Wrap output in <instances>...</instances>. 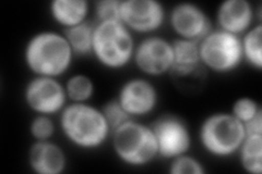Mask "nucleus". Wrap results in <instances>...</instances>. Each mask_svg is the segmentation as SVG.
Returning a JSON list of instances; mask_svg holds the SVG:
<instances>
[{
  "label": "nucleus",
  "instance_id": "nucleus-20",
  "mask_svg": "<svg viewBox=\"0 0 262 174\" xmlns=\"http://www.w3.org/2000/svg\"><path fill=\"white\" fill-rule=\"evenodd\" d=\"M64 88L69 103H90L95 95V83L84 73H75L64 82Z\"/></svg>",
  "mask_w": 262,
  "mask_h": 174
},
{
  "label": "nucleus",
  "instance_id": "nucleus-1",
  "mask_svg": "<svg viewBox=\"0 0 262 174\" xmlns=\"http://www.w3.org/2000/svg\"><path fill=\"white\" fill-rule=\"evenodd\" d=\"M75 58L63 33L54 30L34 33L23 48V61L35 77L59 79L70 70Z\"/></svg>",
  "mask_w": 262,
  "mask_h": 174
},
{
  "label": "nucleus",
  "instance_id": "nucleus-7",
  "mask_svg": "<svg viewBox=\"0 0 262 174\" xmlns=\"http://www.w3.org/2000/svg\"><path fill=\"white\" fill-rule=\"evenodd\" d=\"M150 127L158 143L159 157L171 160L188 154L192 147V134L188 123L177 114L159 115Z\"/></svg>",
  "mask_w": 262,
  "mask_h": 174
},
{
  "label": "nucleus",
  "instance_id": "nucleus-5",
  "mask_svg": "<svg viewBox=\"0 0 262 174\" xmlns=\"http://www.w3.org/2000/svg\"><path fill=\"white\" fill-rule=\"evenodd\" d=\"M247 136L244 124L231 112H214L204 118L198 138L203 151L214 158L233 157Z\"/></svg>",
  "mask_w": 262,
  "mask_h": 174
},
{
  "label": "nucleus",
  "instance_id": "nucleus-3",
  "mask_svg": "<svg viewBox=\"0 0 262 174\" xmlns=\"http://www.w3.org/2000/svg\"><path fill=\"white\" fill-rule=\"evenodd\" d=\"M135 34L121 21L95 22L92 56L103 68L117 71L133 63Z\"/></svg>",
  "mask_w": 262,
  "mask_h": 174
},
{
  "label": "nucleus",
  "instance_id": "nucleus-10",
  "mask_svg": "<svg viewBox=\"0 0 262 174\" xmlns=\"http://www.w3.org/2000/svg\"><path fill=\"white\" fill-rule=\"evenodd\" d=\"M167 14L160 0H121L120 21L134 34L154 35L167 22Z\"/></svg>",
  "mask_w": 262,
  "mask_h": 174
},
{
  "label": "nucleus",
  "instance_id": "nucleus-2",
  "mask_svg": "<svg viewBox=\"0 0 262 174\" xmlns=\"http://www.w3.org/2000/svg\"><path fill=\"white\" fill-rule=\"evenodd\" d=\"M63 137L81 151H96L111 139L113 130L101 108L90 103H69L59 113Z\"/></svg>",
  "mask_w": 262,
  "mask_h": 174
},
{
  "label": "nucleus",
  "instance_id": "nucleus-17",
  "mask_svg": "<svg viewBox=\"0 0 262 174\" xmlns=\"http://www.w3.org/2000/svg\"><path fill=\"white\" fill-rule=\"evenodd\" d=\"M242 169L249 174L262 173V135L252 134L245 137L238 152Z\"/></svg>",
  "mask_w": 262,
  "mask_h": 174
},
{
  "label": "nucleus",
  "instance_id": "nucleus-6",
  "mask_svg": "<svg viewBox=\"0 0 262 174\" xmlns=\"http://www.w3.org/2000/svg\"><path fill=\"white\" fill-rule=\"evenodd\" d=\"M202 67L216 74H229L244 62L242 38L220 29H213L199 41Z\"/></svg>",
  "mask_w": 262,
  "mask_h": 174
},
{
  "label": "nucleus",
  "instance_id": "nucleus-12",
  "mask_svg": "<svg viewBox=\"0 0 262 174\" xmlns=\"http://www.w3.org/2000/svg\"><path fill=\"white\" fill-rule=\"evenodd\" d=\"M167 22L176 37L200 41L213 30L212 20L203 8L194 3L176 4L167 14Z\"/></svg>",
  "mask_w": 262,
  "mask_h": 174
},
{
  "label": "nucleus",
  "instance_id": "nucleus-24",
  "mask_svg": "<svg viewBox=\"0 0 262 174\" xmlns=\"http://www.w3.org/2000/svg\"><path fill=\"white\" fill-rule=\"evenodd\" d=\"M121 0H98L94 3L93 11L96 23L120 21Z\"/></svg>",
  "mask_w": 262,
  "mask_h": 174
},
{
  "label": "nucleus",
  "instance_id": "nucleus-14",
  "mask_svg": "<svg viewBox=\"0 0 262 174\" xmlns=\"http://www.w3.org/2000/svg\"><path fill=\"white\" fill-rule=\"evenodd\" d=\"M27 158L29 168L35 174H62L69 164L64 149L52 139L34 140Z\"/></svg>",
  "mask_w": 262,
  "mask_h": 174
},
{
  "label": "nucleus",
  "instance_id": "nucleus-9",
  "mask_svg": "<svg viewBox=\"0 0 262 174\" xmlns=\"http://www.w3.org/2000/svg\"><path fill=\"white\" fill-rule=\"evenodd\" d=\"M133 63L147 78L169 74L174 64L171 40L155 34L144 36L136 44Z\"/></svg>",
  "mask_w": 262,
  "mask_h": 174
},
{
  "label": "nucleus",
  "instance_id": "nucleus-22",
  "mask_svg": "<svg viewBox=\"0 0 262 174\" xmlns=\"http://www.w3.org/2000/svg\"><path fill=\"white\" fill-rule=\"evenodd\" d=\"M229 112L244 124L252 118H255L258 113L262 112V108L255 98L244 96L236 99Z\"/></svg>",
  "mask_w": 262,
  "mask_h": 174
},
{
  "label": "nucleus",
  "instance_id": "nucleus-11",
  "mask_svg": "<svg viewBox=\"0 0 262 174\" xmlns=\"http://www.w3.org/2000/svg\"><path fill=\"white\" fill-rule=\"evenodd\" d=\"M115 98L131 119H139L147 117L157 110L160 95L154 83L141 77L126 80Z\"/></svg>",
  "mask_w": 262,
  "mask_h": 174
},
{
  "label": "nucleus",
  "instance_id": "nucleus-26",
  "mask_svg": "<svg viewBox=\"0 0 262 174\" xmlns=\"http://www.w3.org/2000/svg\"><path fill=\"white\" fill-rule=\"evenodd\" d=\"M244 128L247 135H262V112L258 113L255 118H252L248 122L244 123Z\"/></svg>",
  "mask_w": 262,
  "mask_h": 174
},
{
  "label": "nucleus",
  "instance_id": "nucleus-4",
  "mask_svg": "<svg viewBox=\"0 0 262 174\" xmlns=\"http://www.w3.org/2000/svg\"><path fill=\"white\" fill-rule=\"evenodd\" d=\"M111 140L116 158L129 167H145L159 157L158 143L150 124L137 119H130L115 129Z\"/></svg>",
  "mask_w": 262,
  "mask_h": 174
},
{
  "label": "nucleus",
  "instance_id": "nucleus-16",
  "mask_svg": "<svg viewBox=\"0 0 262 174\" xmlns=\"http://www.w3.org/2000/svg\"><path fill=\"white\" fill-rule=\"evenodd\" d=\"M48 11L56 24L67 30L89 21L91 4L86 0H52Z\"/></svg>",
  "mask_w": 262,
  "mask_h": 174
},
{
  "label": "nucleus",
  "instance_id": "nucleus-25",
  "mask_svg": "<svg viewBox=\"0 0 262 174\" xmlns=\"http://www.w3.org/2000/svg\"><path fill=\"white\" fill-rule=\"evenodd\" d=\"M101 109L113 131L131 119L116 98L111 99L107 103H105L101 107Z\"/></svg>",
  "mask_w": 262,
  "mask_h": 174
},
{
  "label": "nucleus",
  "instance_id": "nucleus-13",
  "mask_svg": "<svg viewBox=\"0 0 262 174\" xmlns=\"http://www.w3.org/2000/svg\"><path fill=\"white\" fill-rule=\"evenodd\" d=\"M217 29L243 36L255 24L261 23V8L256 9L249 0H224L216 9Z\"/></svg>",
  "mask_w": 262,
  "mask_h": 174
},
{
  "label": "nucleus",
  "instance_id": "nucleus-15",
  "mask_svg": "<svg viewBox=\"0 0 262 174\" xmlns=\"http://www.w3.org/2000/svg\"><path fill=\"white\" fill-rule=\"evenodd\" d=\"M174 53V64L170 76L174 79L190 76L204 68L200 62L199 41L178 38L171 40Z\"/></svg>",
  "mask_w": 262,
  "mask_h": 174
},
{
  "label": "nucleus",
  "instance_id": "nucleus-19",
  "mask_svg": "<svg viewBox=\"0 0 262 174\" xmlns=\"http://www.w3.org/2000/svg\"><path fill=\"white\" fill-rule=\"evenodd\" d=\"M242 38L244 62L257 71L262 70V23H257Z\"/></svg>",
  "mask_w": 262,
  "mask_h": 174
},
{
  "label": "nucleus",
  "instance_id": "nucleus-21",
  "mask_svg": "<svg viewBox=\"0 0 262 174\" xmlns=\"http://www.w3.org/2000/svg\"><path fill=\"white\" fill-rule=\"evenodd\" d=\"M168 172L170 174H206L207 169L199 159L188 153L169 160Z\"/></svg>",
  "mask_w": 262,
  "mask_h": 174
},
{
  "label": "nucleus",
  "instance_id": "nucleus-18",
  "mask_svg": "<svg viewBox=\"0 0 262 174\" xmlns=\"http://www.w3.org/2000/svg\"><path fill=\"white\" fill-rule=\"evenodd\" d=\"M94 28L95 23L86 21L77 27L63 30V35L76 57L92 56Z\"/></svg>",
  "mask_w": 262,
  "mask_h": 174
},
{
  "label": "nucleus",
  "instance_id": "nucleus-8",
  "mask_svg": "<svg viewBox=\"0 0 262 174\" xmlns=\"http://www.w3.org/2000/svg\"><path fill=\"white\" fill-rule=\"evenodd\" d=\"M23 99L34 114L53 117L69 104L64 83L59 79L33 76L23 88Z\"/></svg>",
  "mask_w": 262,
  "mask_h": 174
},
{
  "label": "nucleus",
  "instance_id": "nucleus-23",
  "mask_svg": "<svg viewBox=\"0 0 262 174\" xmlns=\"http://www.w3.org/2000/svg\"><path fill=\"white\" fill-rule=\"evenodd\" d=\"M55 131V122L49 115L35 114L29 124V133L34 140L52 139Z\"/></svg>",
  "mask_w": 262,
  "mask_h": 174
}]
</instances>
